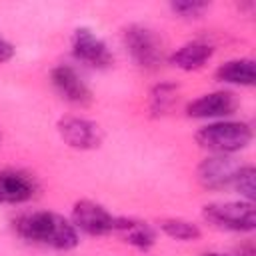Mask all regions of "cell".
<instances>
[{"instance_id": "obj_1", "label": "cell", "mask_w": 256, "mask_h": 256, "mask_svg": "<svg viewBox=\"0 0 256 256\" xmlns=\"http://www.w3.org/2000/svg\"><path fill=\"white\" fill-rule=\"evenodd\" d=\"M14 230L20 238L54 250H72L78 246L76 226L54 212H28L14 220Z\"/></svg>"}, {"instance_id": "obj_2", "label": "cell", "mask_w": 256, "mask_h": 256, "mask_svg": "<svg viewBox=\"0 0 256 256\" xmlns=\"http://www.w3.org/2000/svg\"><path fill=\"white\" fill-rule=\"evenodd\" d=\"M196 142L214 154H234L252 142V128L238 120H218L196 132Z\"/></svg>"}, {"instance_id": "obj_3", "label": "cell", "mask_w": 256, "mask_h": 256, "mask_svg": "<svg viewBox=\"0 0 256 256\" xmlns=\"http://www.w3.org/2000/svg\"><path fill=\"white\" fill-rule=\"evenodd\" d=\"M124 46L130 58L140 68H158V64L164 60V46L158 34L142 24H132L124 30Z\"/></svg>"}, {"instance_id": "obj_4", "label": "cell", "mask_w": 256, "mask_h": 256, "mask_svg": "<svg viewBox=\"0 0 256 256\" xmlns=\"http://www.w3.org/2000/svg\"><path fill=\"white\" fill-rule=\"evenodd\" d=\"M204 218L222 230L252 232L256 226V212L252 202H214L204 206Z\"/></svg>"}, {"instance_id": "obj_5", "label": "cell", "mask_w": 256, "mask_h": 256, "mask_svg": "<svg viewBox=\"0 0 256 256\" xmlns=\"http://www.w3.org/2000/svg\"><path fill=\"white\" fill-rule=\"evenodd\" d=\"M116 218L118 216H112L102 204L92 200H80L72 208V224L76 230H82L90 236H104L114 232Z\"/></svg>"}, {"instance_id": "obj_6", "label": "cell", "mask_w": 256, "mask_h": 256, "mask_svg": "<svg viewBox=\"0 0 256 256\" xmlns=\"http://www.w3.org/2000/svg\"><path fill=\"white\" fill-rule=\"evenodd\" d=\"M72 54L76 60L92 68H108L112 64V52L106 42L88 28H78L72 34Z\"/></svg>"}, {"instance_id": "obj_7", "label": "cell", "mask_w": 256, "mask_h": 256, "mask_svg": "<svg viewBox=\"0 0 256 256\" xmlns=\"http://www.w3.org/2000/svg\"><path fill=\"white\" fill-rule=\"evenodd\" d=\"M50 82H52L54 90H56L66 102H70V104L86 106V104H90V100H92L90 88L86 86V82L78 76V72H76L72 66H66V64L54 66L52 72H50Z\"/></svg>"}, {"instance_id": "obj_8", "label": "cell", "mask_w": 256, "mask_h": 256, "mask_svg": "<svg viewBox=\"0 0 256 256\" xmlns=\"http://www.w3.org/2000/svg\"><path fill=\"white\" fill-rule=\"evenodd\" d=\"M242 164H238L230 154H216L206 158L198 166V180L204 188L210 190H222L226 186H232L234 176Z\"/></svg>"}, {"instance_id": "obj_9", "label": "cell", "mask_w": 256, "mask_h": 256, "mask_svg": "<svg viewBox=\"0 0 256 256\" xmlns=\"http://www.w3.org/2000/svg\"><path fill=\"white\" fill-rule=\"evenodd\" d=\"M58 132L62 140L78 150H90L100 144V130L94 122L78 116H66L58 122Z\"/></svg>"}, {"instance_id": "obj_10", "label": "cell", "mask_w": 256, "mask_h": 256, "mask_svg": "<svg viewBox=\"0 0 256 256\" xmlns=\"http://www.w3.org/2000/svg\"><path fill=\"white\" fill-rule=\"evenodd\" d=\"M36 180L22 170H0V204H22L34 198Z\"/></svg>"}, {"instance_id": "obj_11", "label": "cell", "mask_w": 256, "mask_h": 256, "mask_svg": "<svg viewBox=\"0 0 256 256\" xmlns=\"http://www.w3.org/2000/svg\"><path fill=\"white\" fill-rule=\"evenodd\" d=\"M236 110V98L232 92L218 90L210 94H202L186 106V114L190 118H224Z\"/></svg>"}, {"instance_id": "obj_12", "label": "cell", "mask_w": 256, "mask_h": 256, "mask_svg": "<svg viewBox=\"0 0 256 256\" xmlns=\"http://www.w3.org/2000/svg\"><path fill=\"white\" fill-rule=\"evenodd\" d=\"M214 54L212 44L204 42V40H192L186 42L184 46H180L172 56H170V64L180 68V70H198L202 68Z\"/></svg>"}, {"instance_id": "obj_13", "label": "cell", "mask_w": 256, "mask_h": 256, "mask_svg": "<svg viewBox=\"0 0 256 256\" xmlns=\"http://www.w3.org/2000/svg\"><path fill=\"white\" fill-rule=\"evenodd\" d=\"M114 232L120 234V238L124 242H128L130 246H134L138 250H148L156 240L154 230L146 222L134 220V218H116Z\"/></svg>"}, {"instance_id": "obj_14", "label": "cell", "mask_w": 256, "mask_h": 256, "mask_svg": "<svg viewBox=\"0 0 256 256\" xmlns=\"http://www.w3.org/2000/svg\"><path fill=\"white\" fill-rule=\"evenodd\" d=\"M216 80L236 86H252L256 82V66L252 58H236L218 66Z\"/></svg>"}, {"instance_id": "obj_15", "label": "cell", "mask_w": 256, "mask_h": 256, "mask_svg": "<svg viewBox=\"0 0 256 256\" xmlns=\"http://www.w3.org/2000/svg\"><path fill=\"white\" fill-rule=\"evenodd\" d=\"M160 230L176 240H196L200 238V228L194 222L182 220V218H166L160 222Z\"/></svg>"}, {"instance_id": "obj_16", "label": "cell", "mask_w": 256, "mask_h": 256, "mask_svg": "<svg viewBox=\"0 0 256 256\" xmlns=\"http://www.w3.org/2000/svg\"><path fill=\"white\" fill-rule=\"evenodd\" d=\"M176 92H178L176 84H170V82H162V84L154 86L152 92H150V108H152V112L164 114L174 104Z\"/></svg>"}, {"instance_id": "obj_17", "label": "cell", "mask_w": 256, "mask_h": 256, "mask_svg": "<svg viewBox=\"0 0 256 256\" xmlns=\"http://www.w3.org/2000/svg\"><path fill=\"white\" fill-rule=\"evenodd\" d=\"M254 176H256L254 166L246 164V166H240V168H238V172H236V176H234V182H232V186L246 198V202H252V200L256 198Z\"/></svg>"}, {"instance_id": "obj_18", "label": "cell", "mask_w": 256, "mask_h": 256, "mask_svg": "<svg viewBox=\"0 0 256 256\" xmlns=\"http://www.w3.org/2000/svg\"><path fill=\"white\" fill-rule=\"evenodd\" d=\"M170 10L182 18H200L208 10V4L196 0H182V2H172Z\"/></svg>"}, {"instance_id": "obj_19", "label": "cell", "mask_w": 256, "mask_h": 256, "mask_svg": "<svg viewBox=\"0 0 256 256\" xmlns=\"http://www.w3.org/2000/svg\"><path fill=\"white\" fill-rule=\"evenodd\" d=\"M12 56H14V46H12L8 40H4V38L0 36V64L8 62Z\"/></svg>"}, {"instance_id": "obj_20", "label": "cell", "mask_w": 256, "mask_h": 256, "mask_svg": "<svg viewBox=\"0 0 256 256\" xmlns=\"http://www.w3.org/2000/svg\"><path fill=\"white\" fill-rule=\"evenodd\" d=\"M202 256H228V254H222V252H206Z\"/></svg>"}]
</instances>
